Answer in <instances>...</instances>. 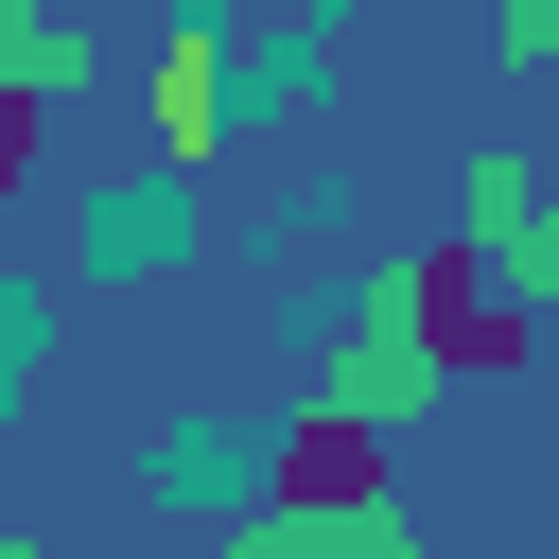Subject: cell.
Listing matches in <instances>:
<instances>
[{
	"mask_svg": "<svg viewBox=\"0 0 559 559\" xmlns=\"http://www.w3.org/2000/svg\"><path fill=\"white\" fill-rule=\"evenodd\" d=\"M384 349H419V367H454V384H524V367H542V314H524L472 245H419V262H384Z\"/></svg>",
	"mask_w": 559,
	"mask_h": 559,
	"instance_id": "1",
	"label": "cell"
},
{
	"mask_svg": "<svg viewBox=\"0 0 559 559\" xmlns=\"http://www.w3.org/2000/svg\"><path fill=\"white\" fill-rule=\"evenodd\" d=\"M367 507H384V419H367V384H332L280 437V524H367Z\"/></svg>",
	"mask_w": 559,
	"mask_h": 559,
	"instance_id": "2",
	"label": "cell"
},
{
	"mask_svg": "<svg viewBox=\"0 0 559 559\" xmlns=\"http://www.w3.org/2000/svg\"><path fill=\"white\" fill-rule=\"evenodd\" d=\"M140 87H157V157H210V140H227V52H210V35H157Z\"/></svg>",
	"mask_w": 559,
	"mask_h": 559,
	"instance_id": "3",
	"label": "cell"
},
{
	"mask_svg": "<svg viewBox=\"0 0 559 559\" xmlns=\"http://www.w3.org/2000/svg\"><path fill=\"white\" fill-rule=\"evenodd\" d=\"M35 122H52V105H35V87H0V192L35 175Z\"/></svg>",
	"mask_w": 559,
	"mask_h": 559,
	"instance_id": "4",
	"label": "cell"
},
{
	"mask_svg": "<svg viewBox=\"0 0 559 559\" xmlns=\"http://www.w3.org/2000/svg\"><path fill=\"white\" fill-rule=\"evenodd\" d=\"M0 559H35V542H17V524H0Z\"/></svg>",
	"mask_w": 559,
	"mask_h": 559,
	"instance_id": "5",
	"label": "cell"
}]
</instances>
